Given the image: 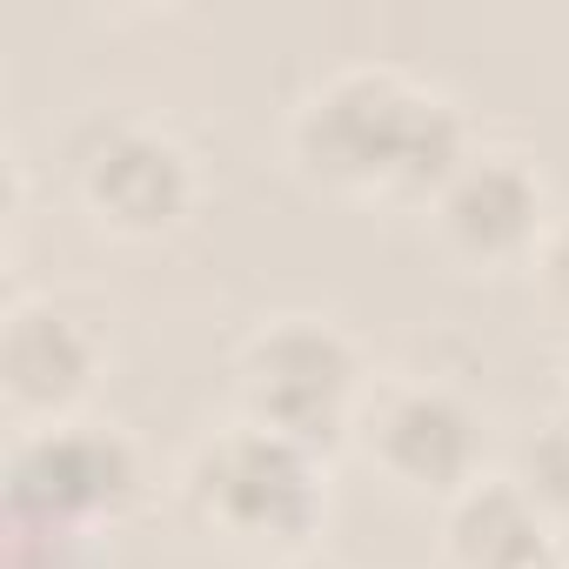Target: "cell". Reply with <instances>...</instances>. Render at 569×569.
Segmentation results:
<instances>
[{
	"mask_svg": "<svg viewBox=\"0 0 569 569\" xmlns=\"http://www.w3.org/2000/svg\"><path fill=\"white\" fill-rule=\"evenodd\" d=\"M409 114L396 94L382 88H349L322 108L316 121V148L336 161V168H369V161H402V134H409Z\"/></svg>",
	"mask_w": 569,
	"mask_h": 569,
	"instance_id": "obj_1",
	"label": "cell"
},
{
	"mask_svg": "<svg viewBox=\"0 0 569 569\" xmlns=\"http://www.w3.org/2000/svg\"><path fill=\"white\" fill-rule=\"evenodd\" d=\"M214 489L228 509L254 516V522H289L302 516V469L281 442H234L214 462Z\"/></svg>",
	"mask_w": 569,
	"mask_h": 569,
	"instance_id": "obj_2",
	"label": "cell"
},
{
	"mask_svg": "<svg viewBox=\"0 0 569 569\" xmlns=\"http://www.w3.org/2000/svg\"><path fill=\"white\" fill-rule=\"evenodd\" d=\"M114 482H121V456L101 442H48L21 462V502H41V509L94 502Z\"/></svg>",
	"mask_w": 569,
	"mask_h": 569,
	"instance_id": "obj_3",
	"label": "cell"
},
{
	"mask_svg": "<svg viewBox=\"0 0 569 569\" xmlns=\"http://www.w3.org/2000/svg\"><path fill=\"white\" fill-rule=\"evenodd\" d=\"M261 376H268V396L281 416H316L342 382V356L322 336H289L261 356Z\"/></svg>",
	"mask_w": 569,
	"mask_h": 569,
	"instance_id": "obj_4",
	"label": "cell"
},
{
	"mask_svg": "<svg viewBox=\"0 0 569 569\" xmlns=\"http://www.w3.org/2000/svg\"><path fill=\"white\" fill-rule=\"evenodd\" d=\"M174 194H181V174H174V154H168V148L121 141V148L101 161V201H114V208L134 214V221L168 214Z\"/></svg>",
	"mask_w": 569,
	"mask_h": 569,
	"instance_id": "obj_5",
	"label": "cell"
},
{
	"mask_svg": "<svg viewBox=\"0 0 569 569\" xmlns=\"http://www.w3.org/2000/svg\"><path fill=\"white\" fill-rule=\"evenodd\" d=\"M389 449L416 476H449L462 462V449H469V429H462V416L449 402H409L396 416V429H389Z\"/></svg>",
	"mask_w": 569,
	"mask_h": 569,
	"instance_id": "obj_6",
	"label": "cell"
},
{
	"mask_svg": "<svg viewBox=\"0 0 569 569\" xmlns=\"http://www.w3.org/2000/svg\"><path fill=\"white\" fill-rule=\"evenodd\" d=\"M529 214V194L509 168H482L456 188V228L476 234V241H509Z\"/></svg>",
	"mask_w": 569,
	"mask_h": 569,
	"instance_id": "obj_7",
	"label": "cell"
},
{
	"mask_svg": "<svg viewBox=\"0 0 569 569\" xmlns=\"http://www.w3.org/2000/svg\"><path fill=\"white\" fill-rule=\"evenodd\" d=\"M8 369H14V382L28 396H61L81 376V349H74V336L61 322H28L8 342Z\"/></svg>",
	"mask_w": 569,
	"mask_h": 569,
	"instance_id": "obj_8",
	"label": "cell"
},
{
	"mask_svg": "<svg viewBox=\"0 0 569 569\" xmlns=\"http://www.w3.org/2000/svg\"><path fill=\"white\" fill-rule=\"evenodd\" d=\"M462 536H469V556L482 569H529V562H542L536 556V536H529V522H522V509L509 496H482L469 509Z\"/></svg>",
	"mask_w": 569,
	"mask_h": 569,
	"instance_id": "obj_9",
	"label": "cell"
},
{
	"mask_svg": "<svg viewBox=\"0 0 569 569\" xmlns=\"http://www.w3.org/2000/svg\"><path fill=\"white\" fill-rule=\"evenodd\" d=\"M536 469H542V482H549L556 496H569V436H549V442L536 449Z\"/></svg>",
	"mask_w": 569,
	"mask_h": 569,
	"instance_id": "obj_10",
	"label": "cell"
},
{
	"mask_svg": "<svg viewBox=\"0 0 569 569\" xmlns=\"http://www.w3.org/2000/svg\"><path fill=\"white\" fill-rule=\"evenodd\" d=\"M556 268H562V281H569V241H562V248H556Z\"/></svg>",
	"mask_w": 569,
	"mask_h": 569,
	"instance_id": "obj_11",
	"label": "cell"
}]
</instances>
